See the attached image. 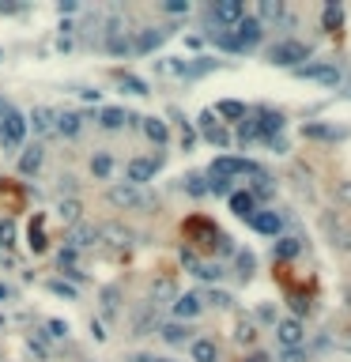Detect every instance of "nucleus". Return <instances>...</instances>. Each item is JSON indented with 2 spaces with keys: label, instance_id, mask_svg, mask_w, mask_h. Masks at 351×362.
<instances>
[{
  "label": "nucleus",
  "instance_id": "4468645a",
  "mask_svg": "<svg viewBox=\"0 0 351 362\" xmlns=\"http://www.w3.org/2000/svg\"><path fill=\"white\" fill-rule=\"evenodd\" d=\"M181 261H185L189 268H193V276H197V279H204V283H215V279H223V264H201L193 253H189V249L181 253Z\"/></svg>",
  "mask_w": 351,
  "mask_h": 362
},
{
  "label": "nucleus",
  "instance_id": "0eeeda50",
  "mask_svg": "<svg viewBox=\"0 0 351 362\" xmlns=\"http://www.w3.org/2000/svg\"><path fill=\"white\" fill-rule=\"evenodd\" d=\"M212 19L234 30L238 23H242V0H215L212 4Z\"/></svg>",
  "mask_w": 351,
  "mask_h": 362
},
{
  "label": "nucleus",
  "instance_id": "ea45409f",
  "mask_svg": "<svg viewBox=\"0 0 351 362\" xmlns=\"http://www.w3.org/2000/svg\"><path fill=\"white\" fill-rule=\"evenodd\" d=\"M185 181H189L185 189L193 192V197H208V181H204V178H197V174H193V178H185Z\"/></svg>",
  "mask_w": 351,
  "mask_h": 362
},
{
  "label": "nucleus",
  "instance_id": "9b49d317",
  "mask_svg": "<svg viewBox=\"0 0 351 362\" xmlns=\"http://www.w3.org/2000/svg\"><path fill=\"white\" fill-rule=\"evenodd\" d=\"M201 132H204V140H208V143H215V148H227V143H230V132L219 125V117H215L212 110H208V114H201Z\"/></svg>",
  "mask_w": 351,
  "mask_h": 362
},
{
  "label": "nucleus",
  "instance_id": "5701e85b",
  "mask_svg": "<svg viewBox=\"0 0 351 362\" xmlns=\"http://www.w3.org/2000/svg\"><path fill=\"white\" fill-rule=\"evenodd\" d=\"M193 362H219V348H215V340H193Z\"/></svg>",
  "mask_w": 351,
  "mask_h": 362
},
{
  "label": "nucleus",
  "instance_id": "4c0bfd02",
  "mask_svg": "<svg viewBox=\"0 0 351 362\" xmlns=\"http://www.w3.org/2000/svg\"><path fill=\"white\" fill-rule=\"evenodd\" d=\"M257 197H272V185H268V174L265 170L257 174V181H253V200H257Z\"/></svg>",
  "mask_w": 351,
  "mask_h": 362
},
{
  "label": "nucleus",
  "instance_id": "39448f33",
  "mask_svg": "<svg viewBox=\"0 0 351 362\" xmlns=\"http://www.w3.org/2000/svg\"><path fill=\"white\" fill-rule=\"evenodd\" d=\"M106 197H110V204H114V208H148V204H151L148 192L137 189V185H129V181H125V185H114Z\"/></svg>",
  "mask_w": 351,
  "mask_h": 362
},
{
  "label": "nucleus",
  "instance_id": "c03bdc74",
  "mask_svg": "<svg viewBox=\"0 0 351 362\" xmlns=\"http://www.w3.org/2000/svg\"><path fill=\"white\" fill-rule=\"evenodd\" d=\"M166 12H170V15H181V12H189V4H185V0H166Z\"/></svg>",
  "mask_w": 351,
  "mask_h": 362
},
{
  "label": "nucleus",
  "instance_id": "f257e3e1",
  "mask_svg": "<svg viewBox=\"0 0 351 362\" xmlns=\"http://www.w3.org/2000/svg\"><path fill=\"white\" fill-rule=\"evenodd\" d=\"M242 174H250V178H257L261 166L253 163V159H238V155H219L212 163V178H242Z\"/></svg>",
  "mask_w": 351,
  "mask_h": 362
},
{
  "label": "nucleus",
  "instance_id": "dca6fc26",
  "mask_svg": "<svg viewBox=\"0 0 351 362\" xmlns=\"http://www.w3.org/2000/svg\"><path fill=\"white\" fill-rule=\"evenodd\" d=\"M163 38H166V30L143 27L140 34H137V42H132V50H137V53H151V50H159V46H163Z\"/></svg>",
  "mask_w": 351,
  "mask_h": 362
},
{
  "label": "nucleus",
  "instance_id": "f704fd0d",
  "mask_svg": "<svg viewBox=\"0 0 351 362\" xmlns=\"http://www.w3.org/2000/svg\"><path fill=\"white\" fill-rule=\"evenodd\" d=\"M234 340L238 343H257V325H253V321H242V325L234 328Z\"/></svg>",
  "mask_w": 351,
  "mask_h": 362
},
{
  "label": "nucleus",
  "instance_id": "473e14b6",
  "mask_svg": "<svg viewBox=\"0 0 351 362\" xmlns=\"http://www.w3.org/2000/svg\"><path fill=\"white\" fill-rule=\"evenodd\" d=\"M174 299H178L174 279H159V283H155V302H174Z\"/></svg>",
  "mask_w": 351,
  "mask_h": 362
},
{
  "label": "nucleus",
  "instance_id": "423d86ee",
  "mask_svg": "<svg viewBox=\"0 0 351 362\" xmlns=\"http://www.w3.org/2000/svg\"><path fill=\"white\" fill-rule=\"evenodd\" d=\"M159 166H163L159 159H132V163L125 166V181L140 189V185H148V181L159 174Z\"/></svg>",
  "mask_w": 351,
  "mask_h": 362
},
{
  "label": "nucleus",
  "instance_id": "5fc2aeb1",
  "mask_svg": "<svg viewBox=\"0 0 351 362\" xmlns=\"http://www.w3.org/2000/svg\"><path fill=\"white\" fill-rule=\"evenodd\" d=\"M137 362H170V359H155V355H137Z\"/></svg>",
  "mask_w": 351,
  "mask_h": 362
},
{
  "label": "nucleus",
  "instance_id": "9d476101",
  "mask_svg": "<svg viewBox=\"0 0 351 362\" xmlns=\"http://www.w3.org/2000/svg\"><path fill=\"white\" fill-rule=\"evenodd\" d=\"M276 336H280L283 351H291V348H302V336H306V328H302L299 317H287V321H280V325H276Z\"/></svg>",
  "mask_w": 351,
  "mask_h": 362
},
{
  "label": "nucleus",
  "instance_id": "13d9d810",
  "mask_svg": "<svg viewBox=\"0 0 351 362\" xmlns=\"http://www.w3.org/2000/svg\"><path fill=\"white\" fill-rule=\"evenodd\" d=\"M348 351H351V336H348Z\"/></svg>",
  "mask_w": 351,
  "mask_h": 362
},
{
  "label": "nucleus",
  "instance_id": "20e7f679",
  "mask_svg": "<svg viewBox=\"0 0 351 362\" xmlns=\"http://www.w3.org/2000/svg\"><path fill=\"white\" fill-rule=\"evenodd\" d=\"M321 230L329 234V241L337 249H351V227L344 223L340 212H321Z\"/></svg>",
  "mask_w": 351,
  "mask_h": 362
},
{
  "label": "nucleus",
  "instance_id": "de8ad7c7",
  "mask_svg": "<svg viewBox=\"0 0 351 362\" xmlns=\"http://www.w3.org/2000/svg\"><path fill=\"white\" fill-rule=\"evenodd\" d=\"M19 0H0V15H12V12H19Z\"/></svg>",
  "mask_w": 351,
  "mask_h": 362
},
{
  "label": "nucleus",
  "instance_id": "a19ab883",
  "mask_svg": "<svg viewBox=\"0 0 351 362\" xmlns=\"http://www.w3.org/2000/svg\"><path fill=\"white\" fill-rule=\"evenodd\" d=\"M208 192H219V197H230L234 189H230V181H227V178H212V181H208Z\"/></svg>",
  "mask_w": 351,
  "mask_h": 362
},
{
  "label": "nucleus",
  "instance_id": "09e8293b",
  "mask_svg": "<svg viewBox=\"0 0 351 362\" xmlns=\"http://www.w3.org/2000/svg\"><path fill=\"white\" fill-rule=\"evenodd\" d=\"M257 321H265V325H272V321H276L272 305H261V310H257Z\"/></svg>",
  "mask_w": 351,
  "mask_h": 362
},
{
  "label": "nucleus",
  "instance_id": "ddd939ff",
  "mask_svg": "<svg viewBox=\"0 0 351 362\" xmlns=\"http://www.w3.org/2000/svg\"><path fill=\"white\" fill-rule=\"evenodd\" d=\"M250 227L257 230V234L276 238V234L283 230V219H280V212H253V215H250Z\"/></svg>",
  "mask_w": 351,
  "mask_h": 362
},
{
  "label": "nucleus",
  "instance_id": "6ab92c4d",
  "mask_svg": "<svg viewBox=\"0 0 351 362\" xmlns=\"http://www.w3.org/2000/svg\"><path fill=\"white\" fill-rule=\"evenodd\" d=\"M227 204H230V212L242 215V219H250V215L257 212V200H253V192H230Z\"/></svg>",
  "mask_w": 351,
  "mask_h": 362
},
{
  "label": "nucleus",
  "instance_id": "393cba45",
  "mask_svg": "<svg viewBox=\"0 0 351 362\" xmlns=\"http://www.w3.org/2000/svg\"><path fill=\"white\" fill-rule=\"evenodd\" d=\"M99 234L106 238L110 245H129V238H132L129 230L121 227V223H106V227H99Z\"/></svg>",
  "mask_w": 351,
  "mask_h": 362
},
{
  "label": "nucleus",
  "instance_id": "72a5a7b5",
  "mask_svg": "<svg viewBox=\"0 0 351 362\" xmlns=\"http://www.w3.org/2000/svg\"><path fill=\"white\" fill-rule=\"evenodd\" d=\"M57 215H61V223L76 227V223H79V204H76V200H65V204L57 208Z\"/></svg>",
  "mask_w": 351,
  "mask_h": 362
},
{
  "label": "nucleus",
  "instance_id": "c85d7f7f",
  "mask_svg": "<svg viewBox=\"0 0 351 362\" xmlns=\"http://www.w3.org/2000/svg\"><path fill=\"white\" fill-rule=\"evenodd\" d=\"M299 253H302V241L299 238H280V241H276V257H280V261H294Z\"/></svg>",
  "mask_w": 351,
  "mask_h": 362
},
{
  "label": "nucleus",
  "instance_id": "4d7b16f0",
  "mask_svg": "<svg viewBox=\"0 0 351 362\" xmlns=\"http://www.w3.org/2000/svg\"><path fill=\"white\" fill-rule=\"evenodd\" d=\"M0 299H8V287H0Z\"/></svg>",
  "mask_w": 351,
  "mask_h": 362
},
{
  "label": "nucleus",
  "instance_id": "8fccbe9b",
  "mask_svg": "<svg viewBox=\"0 0 351 362\" xmlns=\"http://www.w3.org/2000/svg\"><path fill=\"white\" fill-rule=\"evenodd\" d=\"M50 291H53V294H65V299H72V294H76L68 283H50Z\"/></svg>",
  "mask_w": 351,
  "mask_h": 362
},
{
  "label": "nucleus",
  "instance_id": "6e6d98bb",
  "mask_svg": "<svg viewBox=\"0 0 351 362\" xmlns=\"http://www.w3.org/2000/svg\"><path fill=\"white\" fill-rule=\"evenodd\" d=\"M245 362H268V355H265V351H261V355H250Z\"/></svg>",
  "mask_w": 351,
  "mask_h": 362
},
{
  "label": "nucleus",
  "instance_id": "b1692460",
  "mask_svg": "<svg viewBox=\"0 0 351 362\" xmlns=\"http://www.w3.org/2000/svg\"><path fill=\"white\" fill-rule=\"evenodd\" d=\"M99 121H102V128H121V125H129V121H137V117L125 114V110H117V106H106L99 114Z\"/></svg>",
  "mask_w": 351,
  "mask_h": 362
},
{
  "label": "nucleus",
  "instance_id": "7ed1b4c3",
  "mask_svg": "<svg viewBox=\"0 0 351 362\" xmlns=\"http://www.w3.org/2000/svg\"><path fill=\"white\" fill-rule=\"evenodd\" d=\"M23 136H27V117H23L19 110L8 106V110H4V117H0V140H4L8 148H19Z\"/></svg>",
  "mask_w": 351,
  "mask_h": 362
},
{
  "label": "nucleus",
  "instance_id": "f8f14e48",
  "mask_svg": "<svg viewBox=\"0 0 351 362\" xmlns=\"http://www.w3.org/2000/svg\"><path fill=\"white\" fill-rule=\"evenodd\" d=\"M201 310H204V299L201 294H178L174 299V317L185 325V321H193V317H201Z\"/></svg>",
  "mask_w": 351,
  "mask_h": 362
},
{
  "label": "nucleus",
  "instance_id": "37998d69",
  "mask_svg": "<svg viewBox=\"0 0 351 362\" xmlns=\"http://www.w3.org/2000/svg\"><path fill=\"white\" fill-rule=\"evenodd\" d=\"M30 249H34V253H42L46 249V234L42 230H34V227H30Z\"/></svg>",
  "mask_w": 351,
  "mask_h": 362
},
{
  "label": "nucleus",
  "instance_id": "1a4fd4ad",
  "mask_svg": "<svg viewBox=\"0 0 351 362\" xmlns=\"http://www.w3.org/2000/svg\"><path fill=\"white\" fill-rule=\"evenodd\" d=\"M230 34L238 38V46H242V50H253V46L261 42V34H265V23H261V19H245V15H242V23H238Z\"/></svg>",
  "mask_w": 351,
  "mask_h": 362
},
{
  "label": "nucleus",
  "instance_id": "3c124183",
  "mask_svg": "<svg viewBox=\"0 0 351 362\" xmlns=\"http://www.w3.org/2000/svg\"><path fill=\"white\" fill-rule=\"evenodd\" d=\"M65 332H68L65 321H50V336H65Z\"/></svg>",
  "mask_w": 351,
  "mask_h": 362
},
{
  "label": "nucleus",
  "instance_id": "e433bc0d",
  "mask_svg": "<svg viewBox=\"0 0 351 362\" xmlns=\"http://www.w3.org/2000/svg\"><path fill=\"white\" fill-rule=\"evenodd\" d=\"M106 50H110V53H129V50H132V42H129V38H121L117 30H110V38H106Z\"/></svg>",
  "mask_w": 351,
  "mask_h": 362
},
{
  "label": "nucleus",
  "instance_id": "7c9ffc66",
  "mask_svg": "<svg viewBox=\"0 0 351 362\" xmlns=\"http://www.w3.org/2000/svg\"><path fill=\"white\" fill-rule=\"evenodd\" d=\"M79 125H83V117L79 114H57V132L61 136H76Z\"/></svg>",
  "mask_w": 351,
  "mask_h": 362
},
{
  "label": "nucleus",
  "instance_id": "a18cd8bd",
  "mask_svg": "<svg viewBox=\"0 0 351 362\" xmlns=\"http://www.w3.org/2000/svg\"><path fill=\"white\" fill-rule=\"evenodd\" d=\"M238 272H242V276H250L253 272V257L250 253H238Z\"/></svg>",
  "mask_w": 351,
  "mask_h": 362
},
{
  "label": "nucleus",
  "instance_id": "a211bd4d",
  "mask_svg": "<svg viewBox=\"0 0 351 362\" xmlns=\"http://www.w3.org/2000/svg\"><path fill=\"white\" fill-rule=\"evenodd\" d=\"M99 238H102L99 227H91V223H76V227H72V234H68L72 249H87V245H94Z\"/></svg>",
  "mask_w": 351,
  "mask_h": 362
},
{
  "label": "nucleus",
  "instance_id": "603ef678",
  "mask_svg": "<svg viewBox=\"0 0 351 362\" xmlns=\"http://www.w3.org/2000/svg\"><path fill=\"white\" fill-rule=\"evenodd\" d=\"M12 241V223H0V245H8Z\"/></svg>",
  "mask_w": 351,
  "mask_h": 362
},
{
  "label": "nucleus",
  "instance_id": "cd10ccee",
  "mask_svg": "<svg viewBox=\"0 0 351 362\" xmlns=\"http://www.w3.org/2000/svg\"><path fill=\"white\" fill-rule=\"evenodd\" d=\"M321 27H325V30H340V27H344V12H340V4H325Z\"/></svg>",
  "mask_w": 351,
  "mask_h": 362
},
{
  "label": "nucleus",
  "instance_id": "a878e982",
  "mask_svg": "<svg viewBox=\"0 0 351 362\" xmlns=\"http://www.w3.org/2000/svg\"><path fill=\"white\" fill-rule=\"evenodd\" d=\"M38 166H42V148L34 143V148H27L19 155V174H38Z\"/></svg>",
  "mask_w": 351,
  "mask_h": 362
},
{
  "label": "nucleus",
  "instance_id": "c756f323",
  "mask_svg": "<svg viewBox=\"0 0 351 362\" xmlns=\"http://www.w3.org/2000/svg\"><path fill=\"white\" fill-rule=\"evenodd\" d=\"M163 340H166V343H185V340H189V325H181V321H170V325H163Z\"/></svg>",
  "mask_w": 351,
  "mask_h": 362
},
{
  "label": "nucleus",
  "instance_id": "bb28decb",
  "mask_svg": "<svg viewBox=\"0 0 351 362\" xmlns=\"http://www.w3.org/2000/svg\"><path fill=\"white\" fill-rule=\"evenodd\" d=\"M302 132L310 140H344V128H332V125H306Z\"/></svg>",
  "mask_w": 351,
  "mask_h": 362
},
{
  "label": "nucleus",
  "instance_id": "2eb2a0df",
  "mask_svg": "<svg viewBox=\"0 0 351 362\" xmlns=\"http://www.w3.org/2000/svg\"><path fill=\"white\" fill-rule=\"evenodd\" d=\"M257 15H261V23H291L294 27V15L287 19V8L280 4V0H261Z\"/></svg>",
  "mask_w": 351,
  "mask_h": 362
},
{
  "label": "nucleus",
  "instance_id": "864d4df0",
  "mask_svg": "<svg viewBox=\"0 0 351 362\" xmlns=\"http://www.w3.org/2000/svg\"><path fill=\"white\" fill-rule=\"evenodd\" d=\"M117 310V291H106V313Z\"/></svg>",
  "mask_w": 351,
  "mask_h": 362
},
{
  "label": "nucleus",
  "instance_id": "49530a36",
  "mask_svg": "<svg viewBox=\"0 0 351 362\" xmlns=\"http://www.w3.org/2000/svg\"><path fill=\"white\" fill-rule=\"evenodd\" d=\"M280 362H306V351H302V348H291V351H283Z\"/></svg>",
  "mask_w": 351,
  "mask_h": 362
},
{
  "label": "nucleus",
  "instance_id": "f03ea898",
  "mask_svg": "<svg viewBox=\"0 0 351 362\" xmlns=\"http://www.w3.org/2000/svg\"><path fill=\"white\" fill-rule=\"evenodd\" d=\"M306 57H310V46L306 42H294V38H287V42H280V46L268 50V61L280 64V68H294V64H302Z\"/></svg>",
  "mask_w": 351,
  "mask_h": 362
},
{
  "label": "nucleus",
  "instance_id": "4be33fe9",
  "mask_svg": "<svg viewBox=\"0 0 351 362\" xmlns=\"http://www.w3.org/2000/svg\"><path fill=\"white\" fill-rule=\"evenodd\" d=\"M30 121H34L38 132H53V128H57V110H50V106H34Z\"/></svg>",
  "mask_w": 351,
  "mask_h": 362
},
{
  "label": "nucleus",
  "instance_id": "2f4dec72",
  "mask_svg": "<svg viewBox=\"0 0 351 362\" xmlns=\"http://www.w3.org/2000/svg\"><path fill=\"white\" fill-rule=\"evenodd\" d=\"M91 174L94 178H110V174H114V159L110 155H94L91 159Z\"/></svg>",
  "mask_w": 351,
  "mask_h": 362
},
{
  "label": "nucleus",
  "instance_id": "6e6552de",
  "mask_svg": "<svg viewBox=\"0 0 351 362\" xmlns=\"http://www.w3.org/2000/svg\"><path fill=\"white\" fill-rule=\"evenodd\" d=\"M299 76L302 79H314V83H325V87H337L340 83V68H337V64H302Z\"/></svg>",
  "mask_w": 351,
  "mask_h": 362
},
{
  "label": "nucleus",
  "instance_id": "c9c22d12",
  "mask_svg": "<svg viewBox=\"0 0 351 362\" xmlns=\"http://www.w3.org/2000/svg\"><path fill=\"white\" fill-rule=\"evenodd\" d=\"M332 197H337L340 208H351V178H344V181L332 185Z\"/></svg>",
  "mask_w": 351,
  "mask_h": 362
},
{
  "label": "nucleus",
  "instance_id": "58836bf2",
  "mask_svg": "<svg viewBox=\"0 0 351 362\" xmlns=\"http://www.w3.org/2000/svg\"><path fill=\"white\" fill-rule=\"evenodd\" d=\"M121 87L125 91H132V94H148V83L137 79V76H121Z\"/></svg>",
  "mask_w": 351,
  "mask_h": 362
},
{
  "label": "nucleus",
  "instance_id": "f3484780",
  "mask_svg": "<svg viewBox=\"0 0 351 362\" xmlns=\"http://www.w3.org/2000/svg\"><path fill=\"white\" fill-rule=\"evenodd\" d=\"M257 128H261V140H268V136L276 140V132L283 128V114H276V110H257Z\"/></svg>",
  "mask_w": 351,
  "mask_h": 362
},
{
  "label": "nucleus",
  "instance_id": "aec40b11",
  "mask_svg": "<svg viewBox=\"0 0 351 362\" xmlns=\"http://www.w3.org/2000/svg\"><path fill=\"white\" fill-rule=\"evenodd\" d=\"M140 125H143V136H148L151 143H166V140H170V128H166V121H159V117H143Z\"/></svg>",
  "mask_w": 351,
  "mask_h": 362
},
{
  "label": "nucleus",
  "instance_id": "79ce46f5",
  "mask_svg": "<svg viewBox=\"0 0 351 362\" xmlns=\"http://www.w3.org/2000/svg\"><path fill=\"white\" fill-rule=\"evenodd\" d=\"M208 302H212V305H219V310H227V305L234 302V299H230V294H223V291H208Z\"/></svg>",
  "mask_w": 351,
  "mask_h": 362
},
{
  "label": "nucleus",
  "instance_id": "412c9836",
  "mask_svg": "<svg viewBox=\"0 0 351 362\" xmlns=\"http://www.w3.org/2000/svg\"><path fill=\"white\" fill-rule=\"evenodd\" d=\"M215 117H227V121H238V125H242V121L250 117V110H245L242 102H234V99H223L219 106H215Z\"/></svg>",
  "mask_w": 351,
  "mask_h": 362
}]
</instances>
